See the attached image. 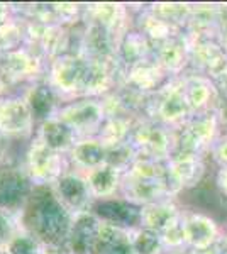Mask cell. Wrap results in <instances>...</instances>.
<instances>
[{
	"label": "cell",
	"instance_id": "obj_1",
	"mask_svg": "<svg viewBox=\"0 0 227 254\" xmlns=\"http://www.w3.org/2000/svg\"><path fill=\"white\" fill-rule=\"evenodd\" d=\"M24 222L27 229L48 244H61L68 234V215L46 187H39L29 196Z\"/></svg>",
	"mask_w": 227,
	"mask_h": 254
},
{
	"label": "cell",
	"instance_id": "obj_2",
	"mask_svg": "<svg viewBox=\"0 0 227 254\" xmlns=\"http://www.w3.org/2000/svg\"><path fill=\"white\" fill-rule=\"evenodd\" d=\"M222 124H224V109L192 117L181 129L176 130V151L209 158L210 147L224 132Z\"/></svg>",
	"mask_w": 227,
	"mask_h": 254
},
{
	"label": "cell",
	"instance_id": "obj_3",
	"mask_svg": "<svg viewBox=\"0 0 227 254\" xmlns=\"http://www.w3.org/2000/svg\"><path fill=\"white\" fill-rule=\"evenodd\" d=\"M164 165L168 182L176 196L197 190L207 175V156L200 154L175 151V154Z\"/></svg>",
	"mask_w": 227,
	"mask_h": 254
},
{
	"label": "cell",
	"instance_id": "obj_4",
	"mask_svg": "<svg viewBox=\"0 0 227 254\" xmlns=\"http://www.w3.org/2000/svg\"><path fill=\"white\" fill-rule=\"evenodd\" d=\"M190 51V71H197L219 83L227 76V51L219 39H195L185 34Z\"/></svg>",
	"mask_w": 227,
	"mask_h": 254
},
{
	"label": "cell",
	"instance_id": "obj_5",
	"mask_svg": "<svg viewBox=\"0 0 227 254\" xmlns=\"http://www.w3.org/2000/svg\"><path fill=\"white\" fill-rule=\"evenodd\" d=\"M183 231L188 249L209 253L221 244L222 224L214 215L183 205Z\"/></svg>",
	"mask_w": 227,
	"mask_h": 254
},
{
	"label": "cell",
	"instance_id": "obj_6",
	"mask_svg": "<svg viewBox=\"0 0 227 254\" xmlns=\"http://www.w3.org/2000/svg\"><path fill=\"white\" fill-rule=\"evenodd\" d=\"M158 95L154 114L158 116L159 124L176 132L192 119L183 93V75L168 80L159 88Z\"/></svg>",
	"mask_w": 227,
	"mask_h": 254
},
{
	"label": "cell",
	"instance_id": "obj_7",
	"mask_svg": "<svg viewBox=\"0 0 227 254\" xmlns=\"http://www.w3.org/2000/svg\"><path fill=\"white\" fill-rule=\"evenodd\" d=\"M183 93L192 117L204 116L209 112L222 110V98L217 85L209 76L197 71H188L183 75Z\"/></svg>",
	"mask_w": 227,
	"mask_h": 254
},
{
	"label": "cell",
	"instance_id": "obj_8",
	"mask_svg": "<svg viewBox=\"0 0 227 254\" xmlns=\"http://www.w3.org/2000/svg\"><path fill=\"white\" fill-rule=\"evenodd\" d=\"M226 14L227 3H192V12H190L185 34L195 39H217Z\"/></svg>",
	"mask_w": 227,
	"mask_h": 254
},
{
	"label": "cell",
	"instance_id": "obj_9",
	"mask_svg": "<svg viewBox=\"0 0 227 254\" xmlns=\"http://www.w3.org/2000/svg\"><path fill=\"white\" fill-rule=\"evenodd\" d=\"M154 61L164 69L170 78L181 76L190 71V51L185 32L170 41L156 44Z\"/></svg>",
	"mask_w": 227,
	"mask_h": 254
},
{
	"label": "cell",
	"instance_id": "obj_10",
	"mask_svg": "<svg viewBox=\"0 0 227 254\" xmlns=\"http://www.w3.org/2000/svg\"><path fill=\"white\" fill-rule=\"evenodd\" d=\"M97 217L122 229L141 227V207L129 200H98L93 205Z\"/></svg>",
	"mask_w": 227,
	"mask_h": 254
},
{
	"label": "cell",
	"instance_id": "obj_11",
	"mask_svg": "<svg viewBox=\"0 0 227 254\" xmlns=\"http://www.w3.org/2000/svg\"><path fill=\"white\" fill-rule=\"evenodd\" d=\"M181 212H183V205L178 203V198H166L144 205L141 207V227L161 234L175 220L180 219Z\"/></svg>",
	"mask_w": 227,
	"mask_h": 254
},
{
	"label": "cell",
	"instance_id": "obj_12",
	"mask_svg": "<svg viewBox=\"0 0 227 254\" xmlns=\"http://www.w3.org/2000/svg\"><path fill=\"white\" fill-rule=\"evenodd\" d=\"M92 254H136V251L133 239H129L122 227L107 224L98 231Z\"/></svg>",
	"mask_w": 227,
	"mask_h": 254
},
{
	"label": "cell",
	"instance_id": "obj_13",
	"mask_svg": "<svg viewBox=\"0 0 227 254\" xmlns=\"http://www.w3.org/2000/svg\"><path fill=\"white\" fill-rule=\"evenodd\" d=\"M29 191V183L19 171L0 168V207H17Z\"/></svg>",
	"mask_w": 227,
	"mask_h": 254
},
{
	"label": "cell",
	"instance_id": "obj_14",
	"mask_svg": "<svg viewBox=\"0 0 227 254\" xmlns=\"http://www.w3.org/2000/svg\"><path fill=\"white\" fill-rule=\"evenodd\" d=\"M98 231L97 222H95L93 217L83 215L78 219V222L75 224L72 234V244L76 254H86L88 251H92L95 241H97Z\"/></svg>",
	"mask_w": 227,
	"mask_h": 254
},
{
	"label": "cell",
	"instance_id": "obj_15",
	"mask_svg": "<svg viewBox=\"0 0 227 254\" xmlns=\"http://www.w3.org/2000/svg\"><path fill=\"white\" fill-rule=\"evenodd\" d=\"M190 12H192V2H173V3H158L154 5V14L159 15L161 19L168 20L178 29L185 31L188 24Z\"/></svg>",
	"mask_w": 227,
	"mask_h": 254
},
{
	"label": "cell",
	"instance_id": "obj_16",
	"mask_svg": "<svg viewBox=\"0 0 227 254\" xmlns=\"http://www.w3.org/2000/svg\"><path fill=\"white\" fill-rule=\"evenodd\" d=\"M133 246L136 254H164L161 237L158 232L150 231V229L141 227L138 234L134 236Z\"/></svg>",
	"mask_w": 227,
	"mask_h": 254
},
{
	"label": "cell",
	"instance_id": "obj_17",
	"mask_svg": "<svg viewBox=\"0 0 227 254\" xmlns=\"http://www.w3.org/2000/svg\"><path fill=\"white\" fill-rule=\"evenodd\" d=\"M117 182V175L112 166H107L104 170H98L92 178V185L98 193H109Z\"/></svg>",
	"mask_w": 227,
	"mask_h": 254
},
{
	"label": "cell",
	"instance_id": "obj_18",
	"mask_svg": "<svg viewBox=\"0 0 227 254\" xmlns=\"http://www.w3.org/2000/svg\"><path fill=\"white\" fill-rule=\"evenodd\" d=\"M60 190L63 193L65 198L72 203H80L83 200L85 195V187L80 180L75 178H65L63 182L60 183Z\"/></svg>",
	"mask_w": 227,
	"mask_h": 254
},
{
	"label": "cell",
	"instance_id": "obj_19",
	"mask_svg": "<svg viewBox=\"0 0 227 254\" xmlns=\"http://www.w3.org/2000/svg\"><path fill=\"white\" fill-rule=\"evenodd\" d=\"M44 136H46V141L49 142V146L58 147V146L67 144L70 132H68L67 126L58 124V122H51V124L46 126V132H44Z\"/></svg>",
	"mask_w": 227,
	"mask_h": 254
},
{
	"label": "cell",
	"instance_id": "obj_20",
	"mask_svg": "<svg viewBox=\"0 0 227 254\" xmlns=\"http://www.w3.org/2000/svg\"><path fill=\"white\" fill-rule=\"evenodd\" d=\"M209 158L217 165V168L227 166V132H222L209 151Z\"/></svg>",
	"mask_w": 227,
	"mask_h": 254
},
{
	"label": "cell",
	"instance_id": "obj_21",
	"mask_svg": "<svg viewBox=\"0 0 227 254\" xmlns=\"http://www.w3.org/2000/svg\"><path fill=\"white\" fill-rule=\"evenodd\" d=\"M78 158L86 165H98L105 159V151L98 144H85L78 149Z\"/></svg>",
	"mask_w": 227,
	"mask_h": 254
},
{
	"label": "cell",
	"instance_id": "obj_22",
	"mask_svg": "<svg viewBox=\"0 0 227 254\" xmlns=\"http://www.w3.org/2000/svg\"><path fill=\"white\" fill-rule=\"evenodd\" d=\"M32 110L36 112L38 117H44L46 112L51 107V93L48 88H39L38 92L32 95Z\"/></svg>",
	"mask_w": 227,
	"mask_h": 254
},
{
	"label": "cell",
	"instance_id": "obj_23",
	"mask_svg": "<svg viewBox=\"0 0 227 254\" xmlns=\"http://www.w3.org/2000/svg\"><path fill=\"white\" fill-rule=\"evenodd\" d=\"M214 187L227 200V166L217 168L216 176H214Z\"/></svg>",
	"mask_w": 227,
	"mask_h": 254
},
{
	"label": "cell",
	"instance_id": "obj_24",
	"mask_svg": "<svg viewBox=\"0 0 227 254\" xmlns=\"http://www.w3.org/2000/svg\"><path fill=\"white\" fill-rule=\"evenodd\" d=\"M12 254H36V246L29 239H19L12 244Z\"/></svg>",
	"mask_w": 227,
	"mask_h": 254
},
{
	"label": "cell",
	"instance_id": "obj_25",
	"mask_svg": "<svg viewBox=\"0 0 227 254\" xmlns=\"http://www.w3.org/2000/svg\"><path fill=\"white\" fill-rule=\"evenodd\" d=\"M219 43L224 46V49L227 51V14H226V17H224V22H222V26H221V32H219Z\"/></svg>",
	"mask_w": 227,
	"mask_h": 254
},
{
	"label": "cell",
	"instance_id": "obj_26",
	"mask_svg": "<svg viewBox=\"0 0 227 254\" xmlns=\"http://www.w3.org/2000/svg\"><path fill=\"white\" fill-rule=\"evenodd\" d=\"M217 85V88H219V92H221V95H222V98L227 102V76H224L219 83H216Z\"/></svg>",
	"mask_w": 227,
	"mask_h": 254
},
{
	"label": "cell",
	"instance_id": "obj_27",
	"mask_svg": "<svg viewBox=\"0 0 227 254\" xmlns=\"http://www.w3.org/2000/svg\"><path fill=\"white\" fill-rule=\"evenodd\" d=\"M221 248H224V249H227V222L222 225V237H221Z\"/></svg>",
	"mask_w": 227,
	"mask_h": 254
},
{
	"label": "cell",
	"instance_id": "obj_28",
	"mask_svg": "<svg viewBox=\"0 0 227 254\" xmlns=\"http://www.w3.org/2000/svg\"><path fill=\"white\" fill-rule=\"evenodd\" d=\"M5 232H7V225H5V220L0 217V237H3L5 236Z\"/></svg>",
	"mask_w": 227,
	"mask_h": 254
},
{
	"label": "cell",
	"instance_id": "obj_29",
	"mask_svg": "<svg viewBox=\"0 0 227 254\" xmlns=\"http://www.w3.org/2000/svg\"><path fill=\"white\" fill-rule=\"evenodd\" d=\"M210 254H227V249L221 248V246H217V248H214L212 251H210Z\"/></svg>",
	"mask_w": 227,
	"mask_h": 254
},
{
	"label": "cell",
	"instance_id": "obj_30",
	"mask_svg": "<svg viewBox=\"0 0 227 254\" xmlns=\"http://www.w3.org/2000/svg\"><path fill=\"white\" fill-rule=\"evenodd\" d=\"M181 254H210V251L209 253H199V251H193V249H188V251H185Z\"/></svg>",
	"mask_w": 227,
	"mask_h": 254
}]
</instances>
